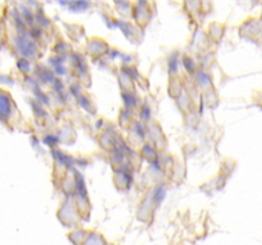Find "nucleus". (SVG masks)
Returning <instances> with one entry per match:
<instances>
[{"label": "nucleus", "mask_w": 262, "mask_h": 245, "mask_svg": "<svg viewBox=\"0 0 262 245\" xmlns=\"http://www.w3.org/2000/svg\"><path fill=\"white\" fill-rule=\"evenodd\" d=\"M2 33H3V28L2 26H0V43H2Z\"/></svg>", "instance_id": "1"}]
</instances>
